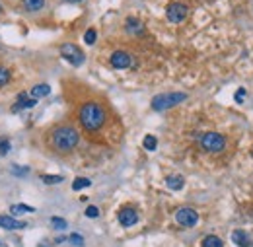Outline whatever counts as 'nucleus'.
Masks as SVG:
<instances>
[{
  "label": "nucleus",
  "instance_id": "nucleus-24",
  "mask_svg": "<svg viewBox=\"0 0 253 247\" xmlns=\"http://www.w3.org/2000/svg\"><path fill=\"white\" fill-rule=\"evenodd\" d=\"M41 179H43V183H47V185H53V183H61V181H63L61 175H43Z\"/></svg>",
  "mask_w": 253,
  "mask_h": 247
},
{
  "label": "nucleus",
  "instance_id": "nucleus-22",
  "mask_svg": "<svg viewBox=\"0 0 253 247\" xmlns=\"http://www.w3.org/2000/svg\"><path fill=\"white\" fill-rule=\"evenodd\" d=\"M8 82H10V70L0 66V88H4Z\"/></svg>",
  "mask_w": 253,
  "mask_h": 247
},
{
  "label": "nucleus",
  "instance_id": "nucleus-25",
  "mask_svg": "<svg viewBox=\"0 0 253 247\" xmlns=\"http://www.w3.org/2000/svg\"><path fill=\"white\" fill-rule=\"evenodd\" d=\"M68 239H70V243H72L74 247H84V237H82V235H78V233H72Z\"/></svg>",
  "mask_w": 253,
  "mask_h": 247
},
{
  "label": "nucleus",
  "instance_id": "nucleus-14",
  "mask_svg": "<svg viewBox=\"0 0 253 247\" xmlns=\"http://www.w3.org/2000/svg\"><path fill=\"white\" fill-rule=\"evenodd\" d=\"M166 185L172 189V191H181L183 185H185V179L181 175H168L166 177Z\"/></svg>",
  "mask_w": 253,
  "mask_h": 247
},
{
  "label": "nucleus",
  "instance_id": "nucleus-23",
  "mask_svg": "<svg viewBox=\"0 0 253 247\" xmlns=\"http://www.w3.org/2000/svg\"><path fill=\"white\" fill-rule=\"evenodd\" d=\"M95 39H97V33H95V30H88V31H86V35H84V41H86V45H94V43H95Z\"/></svg>",
  "mask_w": 253,
  "mask_h": 247
},
{
  "label": "nucleus",
  "instance_id": "nucleus-20",
  "mask_svg": "<svg viewBox=\"0 0 253 247\" xmlns=\"http://www.w3.org/2000/svg\"><path fill=\"white\" fill-rule=\"evenodd\" d=\"M10 212H12V214H24V212H33V208L28 206V204H12V206H10Z\"/></svg>",
  "mask_w": 253,
  "mask_h": 247
},
{
  "label": "nucleus",
  "instance_id": "nucleus-15",
  "mask_svg": "<svg viewBox=\"0 0 253 247\" xmlns=\"http://www.w3.org/2000/svg\"><path fill=\"white\" fill-rule=\"evenodd\" d=\"M51 93V88L47 86V84H39V86H33L32 88V92H30V95L33 97V99H41V97H47Z\"/></svg>",
  "mask_w": 253,
  "mask_h": 247
},
{
  "label": "nucleus",
  "instance_id": "nucleus-21",
  "mask_svg": "<svg viewBox=\"0 0 253 247\" xmlns=\"http://www.w3.org/2000/svg\"><path fill=\"white\" fill-rule=\"evenodd\" d=\"M142 144H144V148H146V150H150V152H152V150H156L158 140H156V137L148 135V137H144V142H142Z\"/></svg>",
  "mask_w": 253,
  "mask_h": 247
},
{
  "label": "nucleus",
  "instance_id": "nucleus-4",
  "mask_svg": "<svg viewBox=\"0 0 253 247\" xmlns=\"http://www.w3.org/2000/svg\"><path fill=\"white\" fill-rule=\"evenodd\" d=\"M199 144H201V148L205 152L218 154V152H222L226 148V139L220 133H205V135H201Z\"/></svg>",
  "mask_w": 253,
  "mask_h": 247
},
{
  "label": "nucleus",
  "instance_id": "nucleus-31",
  "mask_svg": "<svg viewBox=\"0 0 253 247\" xmlns=\"http://www.w3.org/2000/svg\"><path fill=\"white\" fill-rule=\"evenodd\" d=\"M0 247H4V245H2V243H0Z\"/></svg>",
  "mask_w": 253,
  "mask_h": 247
},
{
  "label": "nucleus",
  "instance_id": "nucleus-17",
  "mask_svg": "<svg viewBox=\"0 0 253 247\" xmlns=\"http://www.w3.org/2000/svg\"><path fill=\"white\" fill-rule=\"evenodd\" d=\"M203 247H224V243L218 235H206L203 239Z\"/></svg>",
  "mask_w": 253,
  "mask_h": 247
},
{
  "label": "nucleus",
  "instance_id": "nucleus-11",
  "mask_svg": "<svg viewBox=\"0 0 253 247\" xmlns=\"http://www.w3.org/2000/svg\"><path fill=\"white\" fill-rule=\"evenodd\" d=\"M35 105H37V99H33V97L28 99V93H20V95H18V101H16L14 107H12V111L18 113V111H22V109H32V107H35Z\"/></svg>",
  "mask_w": 253,
  "mask_h": 247
},
{
  "label": "nucleus",
  "instance_id": "nucleus-18",
  "mask_svg": "<svg viewBox=\"0 0 253 247\" xmlns=\"http://www.w3.org/2000/svg\"><path fill=\"white\" fill-rule=\"evenodd\" d=\"M92 185V181L88 179V177H76L74 181H72V189L74 191H82V189H86V187H90Z\"/></svg>",
  "mask_w": 253,
  "mask_h": 247
},
{
  "label": "nucleus",
  "instance_id": "nucleus-5",
  "mask_svg": "<svg viewBox=\"0 0 253 247\" xmlns=\"http://www.w3.org/2000/svg\"><path fill=\"white\" fill-rule=\"evenodd\" d=\"M59 51H61V57H63L64 61H68L72 66H80V64L86 61L82 49H80L78 45H74V43H64V45H61Z\"/></svg>",
  "mask_w": 253,
  "mask_h": 247
},
{
  "label": "nucleus",
  "instance_id": "nucleus-19",
  "mask_svg": "<svg viewBox=\"0 0 253 247\" xmlns=\"http://www.w3.org/2000/svg\"><path fill=\"white\" fill-rule=\"evenodd\" d=\"M51 226L57 230V232H63V230H66L68 228V222L64 220V218H59V216H53L51 218Z\"/></svg>",
  "mask_w": 253,
  "mask_h": 247
},
{
  "label": "nucleus",
  "instance_id": "nucleus-3",
  "mask_svg": "<svg viewBox=\"0 0 253 247\" xmlns=\"http://www.w3.org/2000/svg\"><path fill=\"white\" fill-rule=\"evenodd\" d=\"M187 95L183 92H168V93H160L152 99V107L154 111H164V109H170V107H175L177 103L185 101Z\"/></svg>",
  "mask_w": 253,
  "mask_h": 247
},
{
  "label": "nucleus",
  "instance_id": "nucleus-9",
  "mask_svg": "<svg viewBox=\"0 0 253 247\" xmlns=\"http://www.w3.org/2000/svg\"><path fill=\"white\" fill-rule=\"evenodd\" d=\"M117 218H119V224L123 228H131V226H135L139 222V212L135 208H131V206H125V208L119 210Z\"/></svg>",
  "mask_w": 253,
  "mask_h": 247
},
{
  "label": "nucleus",
  "instance_id": "nucleus-8",
  "mask_svg": "<svg viewBox=\"0 0 253 247\" xmlns=\"http://www.w3.org/2000/svg\"><path fill=\"white\" fill-rule=\"evenodd\" d=\"M109 62L113 68L117 70H125V68H129L133 66V57L126 53V51H115L111 57H109Z\"/></svg>",
  "mask_w": 253,
  "mask_h": 247
},
{
  "label": "nucleus",
  "instance_id": "nucleus-30",
  "mask_svg": "<svg viewBox=\"0 0 253 247\" xmlns=\"http://www.w3.org/2000/svg\"><path fill=\"white\" fill-rule=\"evenodd\" d=\"M66 2H70V4H76V2H82V0H66Z\"/></svg>",
  "mask_w": 253,
  "mask_h": 247
},
{
  "label": "nucleus",
  "instance_id": "nucleus-2",
  "mask_svg": "<svg viewBox=\"0 0 253 247\" xmlns=\"http://www.w3.org/2000/svg\"><path fill=\"white\" fill-rule=\"evenodd\" d=\"M78 121L84 127V131L88 133H97L103 129L105 121H107V111L101 103L97 101H86L82 103L80 111H78Z\"/></svg>",
  "mask_w": 253,
  "mask_h": 247
},
{
  "label": "nucleus",
  "instance_id": "nucleus-29",
  "mask_svg": "<svg viewBox=\"0 0 253 247\" xmlns=\"http://www.w3.org/2000/svg\"><path fill=\"white\" fill-rule=\"evenodd\" d=\"M243 95H245V90H243V88H239V90H237V93H236V101H237V103H241V101H243Z\"/></svg>",
  "mask_w": 253,
  "mask_h": 247
},
{
  "label": "nucleus",
  "instance_id": "nucleus-26",
  "mask_svg": "<svg viewBox=\"0 0 253 247\" xmlns=\"http://www.w3.org/2000/svg\"><path fill=\"white\" fill-rule=\"evenodd\" d=\"M86 216H88V218H97V216H99V208L94 206V204H90V206L86 208Z\"/></svg>",
  "mask_w": 253,
  "mask_h": 247
},
{
  "label": "nucleus",
  "instance_id": "nucleus-10",
  "mask_svg": "<svg viewBox=\"0 0 253 247\" xmlns=\"http://www.w3.org/2000/svg\"><path fill=\"white\" fill-rule=\"evenodd\" d=\"M232 241L237 247H253V235L249 232H243V230H236L232 233Z\"/></svg>",
  "mask_w": 253,
  "mask_h": 247
},
{
  "label": "nucleus",
  "instance_id": "nucleus-28",
  "mask_svg": "<svg viewBox=\"0 0 253 247\" xmlns=\"http://www.w3.org/2000/svg\"><path fill=\"white\" fill-rule=\"evenodd\" d=\"M12 171H14V175H26V173H28V168H18V166H14Z\"/></svg>",
  "mask_w": 253,
  "mask_h": 247
},
{
  "label": "nucleus",
  "instance_id": "nucleus-1",
  "mask_svg": "<svg viewBox=\"0 0 253 247\" xmlns=\"http://www.w3.org/2000/svg\"><path fill=\"white\" fill-rule=\"evenodd\" d=\"M80 142V133L72 125H57L47 135V144L57 154L72 152Z\"/></svg>",
  "mask_w": 253,
  "mask_h": 247
},
{
  "label": "nucleus",
  "instance_id": "nucleus-13",
  "mask_svg": "<svg viewBox=\"0 0 253 247\" xmlns=\"http://www.w3.org/2000/svg\"><path fill=\"white\" fill-rule=\"evenodd\" d=\"M125 30L129 31V33H142L144 31V26L141 24V20H137V18H126V22H125Z\"/></svg>",
  "mask_w": 253,
  "mask_h": 247
},
{
  "label": "nucleus",
  "instance_id": "nucleus-27",
  "mask_svg": "<svg viewBox=\"0 0 253 247\" xmlns=\"http://www.w3.org/2000/svg\"><path fill=\"white\" fill-rule=\"evenodd\" d=\"M10 152V142L8 140H0V156H6Z\"/></svg>",
  "mask_w": 253,
  "mask_h": 247
},
{
  "label": "nucleus",
  "instance_id": "nucleus-32",
  "mask_svg": "<svg viewBox=\"0 0 253 247\" xmlns=\"http://www.w3.org/2000/svg\"><path fill=\"white\" fill-rule=\"evenodd\" d=\"M251 154H253V150H251Z\"/></svg>",
  "mask_w": 253,
  "mask_h": 247
},
{
  "label": "nucleus",
  "instance_id": "nucleus-12",
  "mask_svg": "<svg viewBox=\"0 0 253 247\" xmlns=\"http://www.w3.org/2000/svg\"><path fill=\"white\" fill-rule=\"evenodd\" d=\"M0 228L4 230H24L26 228V222H20L12 216H0Z\"/></svg>",
  "mask_w": 253,
  "mask_h": 247
},
{
  "label": "nucleus",
  "instance_id": "nucleus-7",
  "mask_svg": "<svg viewBox=\"0 0 253 247\" xmlns=\"http://www.w3.org/2000/svg\"><path fill=\"white\" fill-rule=\"evenodd\" d=\"M175 222L183 228H193L197 222H199V212L189 208V206H183L175 212Z\"/></svg>",
  "mask_w": 253,
  "mask_h": 247
},
{
  "label": "nucleus",
  "instance_id": "nucleus-16",
  "mask_svg": "<svg viewBox=\"0 0 253 247\" xmlns=\"http://www.w3.org/2000/svg\"><path fill=\"white\" fill-rule=\"evenodd\" d=\"M24 6L30 12H39L45 6V0H24Z\"/></svg>",
  "mask_w": 253,
  "mask_h": 247
},
{
  "label": "nucleus",
  "instance_id": "nucleus-6",
  "mask_svg": "<svg viewBox=\"0 0 253 247\" xmlns=\"http://www.w3.org/2000/svg\"><path fill=\"white\" fill-rule=\"evenodd\" d=\"M189 14V8L183 4V2H172L168 4L166 8V18L172 22V24H181Z\"/></svg>",
  "mask_w": 253,
  "mask_h": 247
}]
</instances>
